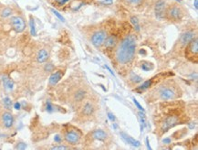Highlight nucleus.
Returning a JSON list of instances; mask_svg holds the SVG:
<instances>
[{
  "instance_id": "nucleus-1",
  "label": "nucleus",
  "mask_w": 198,
  "mask_h": 150,
  "mask_svg": "<svg viewBox=\"0 0 198 150\" xmlns=\"http://www.w3.org/2000/svg\"><path fill=\"white\" fill-rule=\"evenodd\" d=\"M136 37L133 34L126 36L116 49L115 58L119 64H127L132 61L136 51Z\"/></svg>"
},
{
  "instance_id": "nucleus-2",
  "label": "nucleus",
  "mask_w": 198,
  "mask_h": 150,
  "mask_svg": "<svg viewBox=\"0 0 198 150\" xmlns=\"http://www.w3.org/2000/svg\"><path fill=\"white\" fill-rule=\"evenodd\" d=\"M158 98L162 101H173L178 97L177 90L170 84H163L157 89Z\"/></svg>"
},
{
  "instance_id": "nucleus-3",
  "label": "nucleus",
  "mask_w": 198,
  "mask_h": 150,
  "mask_svg": "<svg viewBox=\"0 0 198 150\" xmlns=\"http://www.w3.org/2000/svg\"><path fill=\"white\" fill-rule=\"evenodd\" d=\"M184 17V11L177 5H171L165 11V18L171 21H180Z\"/></svg>"
},
{
  "instance_id": "nucleus-4",
  "label": "nucleus",
  "mask_w": 198,
  "mask_h": 150,
  "mask_svg": "<svg viewBox=\"0 0 198 150\" xmlns=\"http://www.w3.org/2000/svg\"><path fill=\"white\" fill-rule=\"evenodd\" d=\"M180 123V118L178 115H167L161 123L160 125V130L162 131V133H165L168 131L172 127L175 126Z\"/></svg>"
},
{
  "instance_id": "nucleus-5",
  "label": "nucleus",
  "mask_w": 198,
  "mask_h": 150,
  "mask_svg": "<svg viewBox=\"0 0 198 150\" xmlns=\"http://www.w3.org/2000/svg\"><path fill=\"white\" fill-rule=\"evenodd\" d=\"M185 57H187L188 59L194 62V58L197 62V57H198V40L196 38L192 40L187 45L185 49Z\"/></svg>"
},
{
  "instance_id": "nucleus-6",
  "label": "nucleus",
  "mask_w": 198,
  "mask_h": 150,
  "mask_svg": "<svg viewBox=\"0 0 198 150\" xmlns=\"http://www.w3.org/2000/svg\"><path fill=\"white\" fill-rule=\"evenodd\" d=\"M10 25L13 28V29L16 32L20 33L23 32L26 28V22L21 17L16 16V17H12L10 19Z\"/></svg>"
},
{
  "instance_id": "nucleus-7",
  "label": "nucleus",
  "mask_w": 198,
  "mask_h": 150,
  "mask_svg": "<svg viewBox=\"0 0 198 150\" xmlns=\"http://www.w3.org/2000/svg\"><path fill=\"white\" fill-rule=\"evenodd\" d=\"M64 138L67 143L70 144V145H77L80 141L81 134L79 131H76V130H68V132H66Z\"/></svg>"
},
{
  "instance_id": "nucleus-8",
  "label": "nucleus",
  "mask_w": 198,
  "mask_h": 150,
  "mask_svg": "<svg viewBox=\"0 0 198 150\" xmlns=\"http://www.w3.org/2000/svg\"><path fill=\"white\" fill-rule=\"evenodd\" d=\"M106 38H107V33L104 30L96 31L91 36V43H92L96 48H99L101 47V45H103Z\"/></svg>"
},
{
  "instance_id": "nucleus-9",
  "label": "nucleus",
  "mask_w": 198,
  "mask_h": 150,
  "mask_svg": "<svg viewBox=\"0 0 198 150\" xmlns=\"http://www.w3.org/2000/svg\"><path fill=\"white\" fill-rule=\"evenodd\" d=\"M154 10H155V16L158 19H163L165 18L166 3L164 0H158L155 3Z\"/></svg>"
},
{
  "instance_id": "nucleus-10",
  "label": "nucleus",
  "mask_w": 198,
  "mask_h": 150,
  "mask_svg": "<svg viewBox=\"0 0 198 150\" xmlns=\"http://www.w3.org/2000/svg\"><path fill=\"white\" fill-rule=\"evenodd\" d=\"M90 137L92 139H95L98 141H106L109 137L108 134L101 129L94 130L92 133H90Z\"/></svg>"
},
{
  "instance_id": "nucleus-11",
  "label": "nucleus",
  "mask_w": 198,
  "mask_h": 150,
  "mask_svg": "<svg viewBox=\"0 0 198 150\" xmlns=\"http://www.w3.org/2000/svg\"><path fill=\"white\" fill-rule=\"evenodd\" d=\"M94 111H95V106L93 105V103L87 102L81 109V115L84 116H90L93 115Z\"/></svg>"
},
{
  "instance_id": "nucleus-12",
  "label": "nucleus",
  "mask_w": 198,
  "mask_h": 150,
  "mask_svg": "<svg viewBox=\"0 0 198 150\" xmlns=\"http://www.w3.org/2000/svg\"><path fill=\"white\" fill-rule=\"evenodd\" d=\"M2 121H3L4 125L6 127V128H10L14 124V117L10 112H6L2 115Z\"/></svg>"
},
{
  "instance_id": "nucleus-13",
  "label": "nucleus",
  "mask_w": 198,
  "mask_h": 150,
  "mask_svg": "<svg viewBox=\"0 0 198 150\" xmlns=\"http://www.w3.org/2000/svg\"><path fill=\"white\" fill-rule=\"evenodd\" d=\"M63 76V72L61 71H58L54 73H52L49 77V85L53 86V85H56L58 82L60 81V79L62 78Z\"/></svg>"
},
{
  "instance_id": "nucleus-14",
  "label": "nucleus",
  "mask_w": 198,
  "mask_h": 150,
  "mask_svg": "<svg viewBox=\"0 0 198 150\" xmlns=\"http://www.w3.org/2000/svg\"><path fill=\"white\" fill-rule=\"evenodd\" d=\"M194 38H195V35H194V33L193 31H187V32L184 33L181 36L180 42L182 45H187L192 40H194Z\"/></svg>"
},
{
  "instance_id": "nucleus-15",
  "label": "nucleus",
  "mask_w": 198,
  "mask_h": 150,
  "mask_svg": "<svg viewBox=\"0 0 198 150\" xmlns=\"http://www.w3.org/2000/svg\"><path fill=\"white\" fill-rule=\"evenodd\" d=\"M120 137H121V138H123L126 143H128L129 145H132V146H140V145H141V143L139 141H137V140H135V139H133L132 137H131L130 136H128L127 134H125V133H120Z\"/></svg>"
},
{
  "instance_id": "nucleus-16",
  "label": "nucleus",
  "mask_w": 198,
  "mask_h": 150,
  "mask_svg": "<svg viewBox=\"0 0 198 150\" xmlns=\"http://www.w3.org/2000/svg\"><path fill=\"white\" fill-rule=\"evenodd\" d=\"M49 59V52L46 50L45 49H42L39 51V53H37V62L39 63H43L45 62L47 59Z\"/></svg>"
},
{
  "instance_id": "nucleus-17",
  "label": "nucleus",
  "mask_w": 198,
  "mask_h": 150,
  "mask_svg": "<svg viewBox=\"0 0 198 150\" xmlns=\"http://www.w3.org/2000/svg\"><path fill=\"white\" fill-rule=\"evenodd\" d=\"M2 81H3V85L6 90H12L15 86V83L12 79H10L8 76H3L2 77Z\"/></svg>"
},
{
  "instance_id": "nucleus-18",
  "label": "nucleus",
  "mask_w": 198,
  "mask_h": 150,
  "mask_svg": "<svg viewBox=\"0 0 198 150\" xmlns=\"http://www.w3.org/2000/svg\"><path fill=\"white\" fill-rule=\"evenodd\" d=\"M116 43H117L116 38L113 36H111V37L106 38V40L103 44L105 45V47H107V48H112L115 46Z\"/></svg>"
},
{
  "instance_id": "nucleus-19",
  "label": "nucleus",
  "mask_w": 198,
  "mask_h": 150,
  "mask_svg": "<svg viewBox=\"0 0 198 150\" xmlns=\"http://www.w3.org/2000/svg\"><path fill=\"white\" fill-rule=\"evenodd\" d=\"M141 68L144 71H149L154 69V64L149 62H141Z\"/></svg>"
},
{
  "instance_id": "nucleus-20",
  "label": "nucleus",
  "mask_w": 198,
  "mask_h": 150,
  "mask_svg": "<svg viewBox=\"0 0 198 150\" xmlns=\"http://www.w3.org/2000/svg\"><path fill=\"white\" fill-rule=\"evenodd\" d=\"M85 94H86V93H85L84 90H79V91H78L77 93H76L75 95H74V99H75V101H77V102L82 101L83 99H84Z\"/></svg>"
},
{
  "instance_id": "nucleus-21",
  "label": "nucleus",
  "mask_w": 198,
  "mask_h": 150,
  "mask_svg": "<svg viewBox=\"0 0 198 150\" xmlns=\"http://www.w3.org/2000/svg\"><path fill=\"white\" fill-rule=\"evenodd\" d=\"M29 26H30V33L32 36L37 35V30H36V25H35V20L32 17L29 18Z\"/></svg>"
},
{
  "instance_id": "nucleus-22",
  "label": "nucleus",
  "mask_w": 198,
  "mask_h": 150,
  "mask_svg": "<svg viewBox=\"0 0 198 150\" xmlns=\"http://www.w3.org/2000/svg\"><path fill=\"white\" fill-rule=\"evenodd\" d=\"M131 22L132 24L134 27V29L136 31H140V24H139V20L136 17H132L131 18Z\"/></svg>"
},
{
  "instance_id": "nucleus-23",
  "label": "nucleus",
  "mask_w": 198,
  "mask_h": 150,
  "mask_svg": "<svg viewBox=\"0 0 198 150\" xmlns=\"http://www.w3.org/2000/svg\"><path fill=\"white\" fill-rule=\"evenodd\" d=\"M11 14H12V9L9 8V7H5V8L1 11V13H0L2 18H7V17L11 16Z\"/></svg>"
},
{
  "instance_id": "nucleus-24",
  "label": "nucleus",
  "mask_w": 198,
  "mask_h": 150,
  "mask_svg": "<svg viewBox=\"0 0 198 150\" xmlns=\"http://www.w3.org/2000/svg\"><path fill=\"white\" fill-rule=\"evenodd\" d=\"M3 103H4V106L6 109H8V110L11 109V107H12V101H11V99L9 98V97H6V98H4Z\"/></svg>"
},
{
  "instance_id": "nucleus-25",
  "label": "nucleus",
  "mask_w": 198,
  "mask_h": 150,
  "mask_svg": "<svg viewBox=\"0 0 198 150\" xmlns=\"http://www.w3.org/2000/svg\"><path fill=\"white\" fill-rule=\"evenodd\" d=\"M130 79H131V81L133 82V83H138V82H141L142 81V77L138 76V75H136L134 73L132 74V76H131Z\"/></svg>"
},
{
  "instance_id": "nucleus-26",
  "label": "nucleus",
  "mask_w": 198,
  "mask_h": 150,
  "mask_svg": "<svg viewBox=\"0 0 198 150\" xmlns=\"http://www.w3.org/2000/svg\"><path fill=\"white\" fill-rule=\"evenodd\" d=\"M51 12H52L53 14H54L55 16H56V17H57V18H58L60 21H62V22H64V21H65V18L62 17V15H60V14H59L57 10H55V9H51Z\"/></svg>"
},
{
  "instance_id": "nucleus-27",
  "label": "nucleus",
  "mask_w": 198,
  "mask_h": 150,
  "mask_svg": "<svg viewBox=\"0 0 198 150\" xmlns=\"http://www.w3.org/2000/svg\"><path fill=\"white\" fill-rule=\"evenodd\" d=\"M46 110H47L49 112H51L53 111V106L52 104L50 103V102H47V103H46Z\"/></svg>"
},
{
  "instance_id": "nucleus-28",
  "label": "nucleus",
  "mask_w": 198,
  "mask_h": 150,
  "mask_svg": "<svg viewBox=\"0 0 198 150\" xmlns=\"http://www.w3.org/2000/svg\"><path fill=\"white\" fill-rule=\"evenodd\" d=\"M125 1L128 4H131V5H138L142 0H125Z\"/></svg>"
},
{
  "instance_id": "nucleus-29",
  "label": "nucleus",
  "mask_w": 198,
  "mask_h": 150,
  "mask_svg": "<svg viewBox=\"0 0 198 150\" xmlns=\"http://www.w3.org/2000/svg\"><path fill=\"white\" fill-rule=\"evenodd\" d=\"M133 103H135V105H136L137 107H138V109H139L140 111H142V112H144V109L141 106V104H140L138 102H137V100H136L135 98H133Z\"/></svg>"
},
{
  "instance_id": "nucleus-30",
  "label": "nucleus",
  "mask_w": 198,
  "mask_h": 150,
  "mask_svg": "<svg viewBox=\"0 0 198 150\" xmlns=\"http://www.w3.org/2000/svg\"><path fill=\"white\" fill-rule=\"evenodd\" d=\"M52 150H59V149H68V147L64 146H53L51 147Z\"/></svg>"
},
{
  "instance_id": "nucleus-31",
  "label": "nucleus",
  "mask_w": 198,
  "mask_h": 150,
  "mask_svg": "<svg viewBox=\"0 0 198 150\" xmlns=\"http://www.w3.org/2000/svg\"><path fill=\"white\" fill-rule=\"evenodd\" d=\"M26 147H27L26 144H25V143H22V142H21V143H19V144L16 146L17 149H25Z\"/></svg>"
},
{
  "instance_id": "nucleus-32",
  "label": "nucleus",
  "mask_w": 198,
  "mask_h": 150,
  "mask_svg": "<svg viewBox=\"0 0 198 150\" xmlns=\"http://www.w3.org/2000/svg\"><path fill=\"white\" fill-rule=\"evenodd\" d=\"M108 117H109V119L111 120V121H112V122H114L115 121V116H114L111 112H109L108 114Z\"/></svg>"
},
{
  "instance_id": "nucleus-33",
  "label": "nucleus",
  "mask_w": 198,
  "mask_h": 150,
  "mask_svg": "<svg viewBox=\"0 0 198 150\" xmlns=\"http://www.w3.org/2000/svg\"><path fill=\"white\" fill-rule=\"evenodd\" d=\"M101 2L106 5H111L113 2V0H101Z\"/></svg>"
},
{
  "instance_id": "nucleus-34",
  "label": "nucleus",
  "mask_w": 198,
  "mask_h": 150,
  "mask_svg": "<svg viewBox=\"0 0 198 150\" xmlns=\"http://www.w3.org/2000/svg\"><path fill=\"white\" fill-rule=\"evenodd\" d=\"M46 71H50L52 69H53V66L51 65V64H48L47 66H46Z\"/></svg>"
},
{
  "instance_id": "nucleus-35",
  "label": "nucleus",
  "mask_w": 198,
  "mask_h": 150,
  "mask_svg": "<svg viewBox=\"0 0 198 150\" xmlns=\"http://www.w3.org/2000/svg\"><path fill=\"white\" fill-rule=\"evenodd\" d=\"M54 140H55L56 142H58V143H59V142L61 141V137H60V136H58V134H57V136H55Z\"/></svg>"
},
{
  "instance_id": "nucleus-36",
  "label": "nucleus",
  "mask_w": 198,
  "mask_h": 150,
  "mask_svg": "<svg viewBox=\"0 0 198 150\" xmlns=\"http://www.w3.org/2000/svg\"><path fill=\"white\" fill-rule=\"evenodd\" d=\"M14 106H15V108H16L17 110H19L20 109V103H16Z\"/></svg>"
},
{
  "instance_id": "nucleus-37",
  "label": "nucleus",
  "mask_w": 198,
  "mask_h": 150,
  "mask_svg": "<svg viewBox=\"0 0 198 150\" xmlns=\"http://www.w3.org/2000/svg\"><path fill=\"white\" fill-rule=\"evenodd\" d=\"M163 142L164 144H169L170 142H171V139L170 138H166V139H163Z\"/></svg>"
},
{
  "instance_id": "nucleus-38",
  "label": "nucleus",
  "mask_w": 198,
  "mask_h": 150,
  "mask_svg": "<svg viewBox=\"0 0 198 150\" xmlns=\"http://www.w3.org/2000/svg\"><path fill=\"white\" fill-rule=\"evenodd\" d=\"M146 145H147V148L148 149H151V147L150 144H149V139H148V137L146 138Z\"/></svg>"
},
{
  "instance_id": "nucleus-39",
  "label": "nucleus",
  "mask_w": 198,
  "mask_h": 150,
  "mask_svg": "<svg viewBox=\"0 0 198 150\" xmlns=\"http://www.w3.org/2000/svg\"><path fill=\"white\" fill-rule=\"evenodd\" d=\"M105 68H106V69H107V70H108V71H110V72H111V73L112 74V75H114L113 71H111V69L109 68V67H108V66H106V65H105Z\"/></svg>"
},
{
  "instance_id": "nucleus-40",
  "label": "nucleus",
  "mask_w": 198,
  "mask_h": 150,
  "mask_svg": "<svg viewBox=\"0 0 198 150\" xmlns=\"http://www.w3.org/2000/svg\"><path fill=\"white\" fill-rule=\"evenodd\" d=\"M194 7L196 9L198 8V0H194Z\"/></svg>"
},
{
  "instance_id": "nucleus-41",
  "label": "nucleus",
  "mask_w": 198,
  "mask_h": 150,
  "mask_svg": "<svg viewBox=\"0 0 198 150\" xmlns=\"http://www.w3.org/2000/svg\"><path fill=\"white\" fill-rule=\"evenodd\" d=\"M68 1H70V0H60V4H65Z\"/></svg>"
}]
</instances>
